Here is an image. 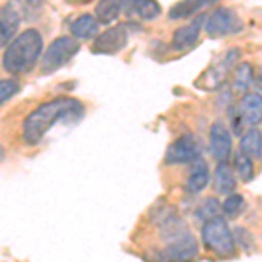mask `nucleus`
<instances>
[{"label": "nucleus", "mask_w": 262, "mask_h": 262, "mask_svg": "<svg viewBox=\"0 0 262 262\" xmlns=\"http://www.w3.org/2000/svg\"><path fill=\"white\" fill-rule=\"evenodd\" d=\"M262 122V95L260 93H247L238 105V111L232 116V129L242 133L243 126L255 128Z\"/></svg>", "instance_id": "8"}, {"label": "nucleus", "mask_w": 262, "mask_h": 262, "mask_svg": "<svg viewBox=\"0 0 262 262\" xmlns=\"http://www.w3.org/2000/svg\"><path fill=\"white\" fill-rule=\"evenodd\" d=\"M82 116V103L70 96H58V98L44 101L25 117L23 140L28 145H37L56 124L67 121H79Z\"/></svg>", "instance_id": "1"}, {"label": "nucleus", "mask_w": 262, "mask_h": 262, "mask_svg": "<svg viewBox=\"0 0 262 262\" xmlns=\"http://www.w3.org/2000/svg\"><path fill=\"white\" fill-rule=\"evenodd\" d=\"M201 239L208 252L217 257H231L236 252V238L224 217H215L201 227Z\"/></svg>", "instance_id": "3"}, {"label": "nucleus", "mask_w": 262, "mask_h": 262, "mask_svg": "<svg viewBox=\"0 0 262 262\" xmlns=\"http://www.w3.org/2000/svg\"><path fill=\"white\" fill-rule=\"evenodd\" d=\"M208 142H210V150H212L213 158L221 161H227L232 150V138L231 133L222 122H213L212 128H210L208 135Z\"/></svg>", "instance_id": "13"}, {"label": "nucleus", "mask_w": 262, "mask_h": 262, "mask_svg": "<svg viewBox=\"0 0 262 262\" xmlns=\"http://www.w3.org/2000/svg\"><path fill=\"white\" fill-rule=\"evenodd\" d=\"M79 42L75 37L61 35L56 37L49 44V48L44 51L40 60V72L42 74H53L58 69H61L63 65H67L75 54L79 53Z\"/></svg>", "instance_id": "4"}, {"label": "nucleus", "mask_w": 262, "mask_h": 262, "mask_svg": "<svg viewBox=\"0 0 262 262\" xmlns=\"http://www.w3.org/2000/svg\"><path fill=\"white\" fill-rule=\"evenodd\" d=\"M206 23L205 16H198V18L191 19L189 23L182 25V27L177 28L173 32L171 37V48L177 51H185V49H191L194 44L200 39V33L203 25Z\"/></svg>", "instance_id": "12"}, {"label": "nucleus", "mask_w": 262, "mask_h": 262, "mask_svg": "<svg viewBox=\"0 0 262 262\" xmlns=\"http://www.w3.org/2000/svg\"><path fill=\"white\" fill-rule=\"evenodd\" d=\"M221 208H222V206L219 205V200H215V198H206V200L203 201L200 206H198L196 215H198V219L208 222V221H212V219L219 217Z\"/></svg>", "instance_id": "23"}, {"label": "nucleus", "mask_w": 262, "mask_h": 262, "mask_svg": "<svg viewBox=\"0 0 262 262\" xmlns=\"http://www.w3.org/2000/svg\"><path fill=\"white\" fill-rule=\"evenodd\" d=\"M27 4L33 7V9H39V7H42V4H44V0H27Z\"/></svg>", "instance_id": "26"}, {"label": "nucleus", "mask_w": 262, "mask_h": 262, "mask_svg": "<svg viewBox=\"0 0 262 262\" xmlns=\"http://www.w3.org/2000/svg\"><path fill=\"white\" fill-rule=\"evenodd\" d=\"M234 168H236V171H238V175L242 177L243 182H250L253 179L252 158L245 154V152H238V154L234 156Z\"/></svg>", "instance_id": "22"}, {"label": "nucleus", "mask_w": 262, "mask_h": 262, "mask_svg": "<svg viewBox=\"0 0 262 262\" xmlns=\"http://www.w3.org/2000/svg\"><path fill=\"white\" fill-rule=\"evenodd\" d=\"M98 25H100V21L96 19V16L81 14L79 18H75L72 21L69 28H70L72 37L86 40V39H91V37L98 35Z\"/></svg>", "instance_id": "18"}, {"label": "nucleus", "mask_w": 262, "mask_h": 262, "mask_svg": "<svg viewBox=\"0 0 262 262\" xmlns=\"http://www.w3.org/2000/svg\"><path fill=\"white\" fill-rule=\"evenodd\" d=\"M168 245L161 253L166 262H191L198 257V243L189 231L166 239Z\"/></svg>", "instance_id": "10"}, {"label": "nucleus", "mask_w": 262, "mask_h": 262, "mask_svg": "<svg viewBox=\"0 0 262 262\" xmlns=\"http://www.w3.org/2000/svg\"><path fill=\"white\" fill-rule=\"evenodd\" d=\"M21 21H23L21 0H7L0 11V42H2V48H7L14 40Z\"/></svg>", "instance_id": "11"}, {"label": "nucleus", "mask_w": 262, "mask_h": 262, "mask_svg": "<svg viewBox=\"0 0 262 262\" xmlns=\"http://www.w3.org/2000/svg\"><path fill=\"white\" fill-rule=\"evenodd\" d=\"M122 12L121 0H100L95 7V16L100 23L108 25L112 21H116L119 18V14Z\"/></svg>", "instance_id": "21"}, {"label": "nucleus", "mask_w": 262, "mask_h": 262, "mask_svg": "<svg viewBox=\"0 0 262 262\" xmlns=\"http://www.w3.org/2000/svg\"><path fill=\"white\" fill-rule=\"evenodd\" d=\"M242 206H243V196L242 194H236V192L229 194V196L226 198V201L222 203L224 213L231 215V217H234V215L242 210Z\"/></svg>", "instance_id": "25"}, {"label": "nucleus", "mask_w": 262, "mask_h": 262, "mask_svg": "<svg viewBox=\"0 0 262 262\" xmlns=\"http://www.w3.org/2000/svg\"><path fill=\"white\" fill-rule=\"evenodd\" d=\"M243 30V21L236 14V11L229 7H217L212 14L206 18L205 32L210 37H226L236 35Z\"/></svg>", "instance_id": "7"}, {"label": "nucleus", "mask_w": 262, "mask_h": 262, "mask_svg": "<svg viewBox=\"0 0 262 262\" xmlns=\"http://www.w3.org/2000/svg\"><path fill=\"white\" fill-rule=\"evenodd\" d=\"M128 40L129 25H116L95 37L91 51L95 54H116L128 46Z\"/></svg>", "instance_id": "9"}, {"label": "nucleus", "mask_w": 262, "mask_h": 262, "mask_svg": "<svg viewBox=\"0 0 262 262\" xmlns=\"http://www.w3.org/2000/svg\"><path fill=\"white\" fill-rule=\"evenodd\" d=\"M208 182H210L208 164L203 161V159H198V161L191 163V171H189V177L185 180V191L191 194H198L208 185Z\"/></svg>", "instance_id": "16"}, {"label": "nucleus", "mask_w": 262, "mask_h": 262, "mask_svg": "<svg viewBox=\"0 0 262 262\" xmlns=\"http://www.w3.org/2000/svg\"><path fill=\"white\" fill-rule=\"evenodd\" d=\"M239 149L253 159L262 158V131L257 128H250L239 140Z\"/></svg>", "instance_id": "19"}, {"label": "nucleus", "mask_w": 262, "mask_h": 262, "mask_svg": "<svg viewBox=\"0 0 262 262\" xmlns=\"http://www.w3.org/2000/svg\"><path fill=\"white\" fill-rule=\"evenodd\" d=\"M19 91V82L16 79H2L0 82V103H7Z\"/></svg>", "instance_id": "24"}, {"label": "nucleus", "mask_w": 262, "mask_h": 262, "mask_svg": "<svg viewBox=\"0 0 262 262\" xmlns=\"http://www.w3.org/2000/svg\"><path fill=\"white\" fill-rule=\"evenodd\" d=\"M201 154H203V145L200 138L192 133H185L177 138L175 142H171V145L166 149L164 163L166 164L194 163L198 159H201Z\"/></svg>", "instance_id": "6"}, {"label": "nucleus", "mask_w": 262, "mask_h": 262, "mask_svg": "<svg viewBox=\"0 0 262 262\" xmlns=\"http://www.w3.org/2000/svg\"><path fill=\"white\" fill-rule=\"evenodd\" d=\"M236 187V177L231 164L227 161H221L213 171V189L217 194H232Z\"/></svg>", "instance_id": "17"}, {"label": "nucleus", "mask_w": 262, "mask_h": 262, "mask_svg": "<svg viewBox=\"0 0 262 262\" xmlns=\"http://www.w3.org/2000/svg\"><path fill=\"white\" fill-rule=\"evenodd\" d=\"M219 0H180L175 6H171V9L168 11V18L170 19H185L191 18V16L198 14L203 9L210 6H215Z\"/></svg>", "instance_id": "15"}, {"label": "nucleus", "mask_w": 262, "mask_h": 262, "mask_svg": "<svg viewBox=\"0 0 262 262\" xmlns=\"http://www.w3.org/2000/svg\"><path fill=\"white\" fill-rule=\"evenodd\" d=\"M239 49L232 48L227 53H224L219 60H215L212 65L206 69V72H203L201 77L196 81L198 88H203L206 91H213L219 90L224 82L229 77V72L236 67V61H239Z\"/></svg>", "instance_id": "5"}, {"label": "nucleus", "mask_w": 262, "mask_h": 262, "mask_svg": "<svg viewBox=\"0 0 262 262\" xmlns=\"http://www.w3.org/2000/svg\"><path fill=\"white\" fill-rule=\"evenodd\" d=\"M255 79L253 67L248 61H242L234 70V79H232V90L238 95H247V90Z\"/></svg>", "instance_id": "20"}, {"label": "nucleus", "mask_w": 262, "mask_h": 262, "mask_svg": "<svg viewBox=\"0 0 262 262\" xmlns=\"http://www.w3.org/2000/svg\"><path fill=\"white\" fill-rule=\"evenodd\" d=\"M255 84H257V88H259V90H262V65L259 69V74L255 75Z\"/></svg>", "instance_id": "27"}, {"label": "nucleus", "mask_w": 262, "mask_h": 262, "mask_svg": "<svg viewBox=\"0 0 262 262\" xmlns=\"http://www.w3.org/2000/svg\"><path fill=\"white\" fill-rule=\"evenodd\" d=\"M121 6L128 18L150 21L161 14V7L156 0H121Z\"/></svg>", "instance_id": "14"}, {"label": "nucleus", "mask_w": 262, "mask_h": 262, "mask_svg": "<svg viewBox=\"0 0 262 262\" xmlns=\"http://www.w3.org/2000/svg\"><path fill=\"white\" fill-rule=\"evenodd\" d=\"M42 49H44V40H42L39 30L28 28V30L18 33L4 51V70L9 74H27L35 67L40 54H44Z\"/></svg>", "instance_id": "2"}]
</instances>
